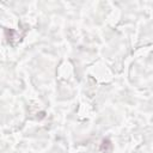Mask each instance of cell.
<instances>
[{
	"label": "cell",
	"mask_w": 153,
	"mask_h": 153,
	"mask_svg": "<svg viewBox=\"0 0 153 153\" xmlns=\"http://www.w3.org/2000/svg\"><path fill=\"white\" fill-rule=\"evenodd\" d=\"M111 147H112L111 141H110L109 139H104V140L102 141V145H100V151H102L103 153H108V152L111 149Z\"/></svg>",
	"instance_id": "cell-1"
}]
</instances>
